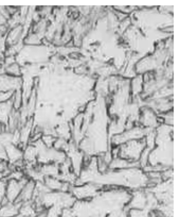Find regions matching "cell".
<instances>
[{
    "label": "cell",
    "mask_w": 179,
    "mask_h": 217,
    "mask_svg": "<svg viewBox=\"0 0 179 217\" xmlns=\"http://www.w3.org/2000/svg\"><path fill=\"white\" fill-rule=\"evenodd\" d=\"M113 79H115V87L116 89H118L119 84H120V81H119V79H117V78H113ZM112 86H113V81H112V78H111V81H109V89H111Z\"/></svg>",
    "instance_id": "obj_1"
}]
</instances>
